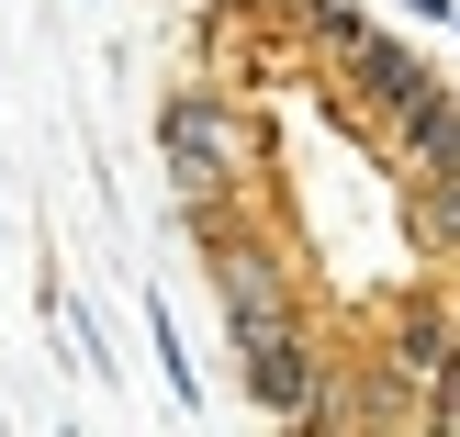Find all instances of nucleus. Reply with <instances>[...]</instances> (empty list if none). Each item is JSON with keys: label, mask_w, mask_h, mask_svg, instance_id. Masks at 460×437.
Segmentation results:
<instances>
[{"label": "nucleus", "mask_w": 460, "mask_h": 437, "mask_svg": "<svg viewBox=\"0 0 460 437\" xmlns=\"http://www.w3.org/2000/svg\"><path fill=\"white\" fill-rule=\"evenodd\" d=\"M157 169H169L191 236L225 224L247 191H259V124H247V101L225 79H180L169 101H157Z\"/></svg>", "instance_id": "obj_1"}, {"label": "nucleus", "mask_w": 460, "mask_h": 437, "mask_svg": "<svg viewBox=\"0 0 460 437\" xmlns=\"http://www.w3.org/2000/svg\"><path fill=\"white\" fill-rule=\"evenodd\" d=\"M202 269H214V303H225V348L292 326V314H314L304 303V269H292V247H281V224L247 214V202L225 224H202Z\"/></svg>", "instance_id": "obj_2"}, {"label": "nucleus", "mask_w": 460, "mask_h": 437, "mask_svg": "<svg viewBox=\"0 0 460 437\" xmlns=\"http://www.w3.org/2000/svg\"><path fill=\"white\" fill-rule=\"evenodd\" d=\"M371 359H382V371H394L416 404H438V381H449V359H460V292H438V281L394 292V303H382Z\"/></svg>", "instance_id": "obj_3"}, {"label": "nucleus", "mask_w": 460, "mask_h": 437, "mask_svg": "<svg viewBox=\"0 0 460 437\" xmlns=\"http://www.w3.org/2000/svg\"><path fill=\"white\" fill-rule=\"evenodd\" d=\"M382 157H394V179H404V169H460V90H449V79L416 90V101L382 124Z\"/></svg>", "instance_id": "obj_4"}, {"label": "nucleus", "mask_w": 460, "mask_h": 437, "mask_svg": "<svg viewBox=\"0 0 460 437\" xmlns=\"http://www.w3.org/2000/svg\"><path fill=\"white\" fill-rule=\"evenodd\" d=\"M404 247L460 281V169H404Z\"/></svg>", "instance_id": "obj_5"}]
</instances>
